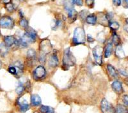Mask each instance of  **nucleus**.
<instances>
[{
  "instance_id": "obj_29",
  "label": "nucleus",
  "mask_w": 128,
  "mask_h": 113,
  "mask_svg": "<svg viewBox=\"0 0 128 113\" xmlns=\"http://www.w3.org/2000/svg\"><path fill=\"white\" fill-rule=\"evenodd\" d=\"M24 89L25 87H24V85H22V84H19V85L17 87V88H16V93L18 94H19V95H20V94H21L22 92H23Z\"/></svg>"
},
{
  "instance_id": "obj_28",
  "label": "nucleus",
  "mask_w": 128,
  "mask_h": 113,
  "mask_svg": "<svg viewBox=\"0 0 128 113\" xmlns=\"http://www.w3.org/2000/svg\"><path fill=\"white\" fill-rule=\"evenodd\" d=\"M5 8L6 9L7 11H8V12H12L14 10L16 9L15 3H12L5 5Z\"/></svg>"
},
{
  "instance_id": "obj_25",
  "label": "nucleus",
  "mask_w": 128,
  "mask_h": 113,
  "mask_svg": "<svg viewBox=\"0 0 128 113\" xmlns=\"http://www.w3.org/2000/svg\"><path fill=\"white\" fill-rule=\"evenodd\" d=\"M108 25H109L110 28L112 30L115 31L117 30L119 28V24L116 21H110L109 23H108Z\"/></svg>"
},
{
  "instance_id": "obj_40",
  "label": "nucleus",
  "mask_w": 128,
  "mask_h": 113,
  "mask_svg": "<svg viewBox=\"0 0 128 113\" xmlns=\"http://www.w3.org/2000/svg\"><path fill=\"white\" fill-rule=\"evenodd\" d=\"M125 82H126V84L127 85H128V79H126V80H125Z\"/></svg>"
},
{
  "instance_id": "obj_44",
  "label": "nucleus",
  "mask_w": 128,
  "mask_h": 113,
  "mask_svg": "<svg viewBox=\"0 0 128 113\" xmlns=\"http://www.w3.org/2000/svg\"><path fill=\"white\" fill-rule=\"evenodd\" d=\"M35 113H36V112H35Z\"/></svg>"
},
{
  "instance_id": "obj_24",
  "label": "nucleus",
  "mask_w": 128,
  "mask_h": 113,
  "mask_svg": "<svg viewBox=\"0 0 128 113\" xmlns=\"http://www.w3.org/2000/svg\"><path fill=\"white\" fill-rule=\"evenodd\" d=\"M112 41H113V43L116 46L120 45V38L119 36L115 32H114L113 34V35H112Z\"/></svg>"
},
{
  "instance_id": "obj_27",
  "label": "nucleus",
  "mask_w": 128,
  "mask_h": 113,
  "mask_svg": "<svg viewBox=\"0 0 128 113\" xmlns=\"http://www.w3.org/2000/svg\"><path fill=\"white\" fill-rule=\"evenodd\" d=\"M19 25H20V27H22V28H23L25 30H26L27 28H28V27H29L28 21L24 18H21L20 22H19Z\"/></svg>"
},
{
  "instance_id": "obj_2",
  "label": "nucleus",
  "mask_w": 128,
  "mask_h": 113,
  "mask_svg": "<svg viewBox=\"0 0 128 113\" xmlns=\"http://www.w3.org/2000/svg\"><path fill=\"white\" fill-rule=\"evenodd\" d=\"M52 45L50 41L48 40H43L40 44V60L41 62H43L45 61L46 55L50 53L52 50Z\"/></svg>"
},
{
  "instance_id": "obj_15",
  "label": "nucleus",
  "mask_w": 128,
  "mask_h": 113,
  "mask_svg": "<svg viewBox=\"0 0 128 113\" xmlns=\"http://www.w3.org/2000/svg\"><path fill=\"white\" fill-rule=\"evenodd\" d=\"M40 97L38 95V94H33L31 96V103H32V105L34 106H38L41 103Z\"/></svg>"
},
{
  "instance_id": "obj_20",
  "label": "nucleus",
  "mask_w": 128,
  "mask_h": 113,
  "mask_svg": "<svg viewBox=\"0 0 128 113\" xmlns=\"http://www.w3.org/2000/svg\"><path fill=\"white\" fill-rule=\"evenodd\" d=\"M27 58L30 61H35L36 59V52L34 49H30L27 52Z\"/></svg>"
},
{
  "instance_id": "obj_10",
  "label": "nucleus",
  "mask_w": 128,
  "mask_h": 113,
  "mask_svg": "<svg viewBox=\"0 0 128 113\" xmlns=\"http://www.w3.org/2000/svg\"><path fill=\"white\" fill-rule=\"evenodd\" d=\"M46 74V71L45 68L43 66H38L34 70L33 75H34V77L35 80H40L44 78Z\"/></svg>"
},
{
  "instance_id": "obj_3",
  "label": "nucleus",
  "mask_w": 128,
  "mask_h": 113,
  "mask_svg": "<svg viewBox=\"0 0 128 113\" xmlns=\"http://www.w3.org/2000/svg\"><path fill=\"white\" fill-rule=\"evenodd\" d=\"M62 62L63 67L67 68V69L70 66H74L76 64V59L69 48H67L64 51Z\"/></svg>"
},
{
  "instance_id": "obj_1",
  "label": "nucleus",
  "mask_w": 128,
  "mask_h": 113,
  "mask_svg": "<svg viewBox=\"0 0 128 113\" xmlns=\"http://www.w3.org/2000/svg\"><path fill=\"white\" fill-rule=\"evenodd\" d=\"M26 31V32L20 37L18 41V44L24 48L27 47L30 44L34 43L36 39V36L35 31L30 27H28V28H27Z\"/></svg>"
},
{
  "instance_id": "obj_12",
  "label": "nucleus",
  "mask_w": 128,
  "mask_h": 113,
  "mask_svg": "<svg viewBox=\"0 0 128 113\" xmlns=\"http://www.w3.org/2000/svg\"><path fill=\"white\" fill-rule=\"evenodd\" d=\"M112 87L114 91L118 94H121L123 92V87H122V83L118 80L114 81L112 84Z\"/></svg>"
},
{
  "instance_id": "obj_6",
  "label": "nucleus",
  "mask_w": 128,
  "mask_h": 113,
  "mask_svg": "<svg viewBox=\"0 0 128 113\" xmlns=\"http://www.w3.org/2000/svg\"><path fill=\"white\" fill-rule=\"evenodd\" d=\"M8 72L12 75L19 76L22 74L23 66L20 62H16L13 66H10L8 68Z\"/></svg>"
},
{
  "instance_id": "obj_43",
  "label": "nucleus",
  "mask_w": 128,
  "mask_h": 113,
  "mask_svg": "<svg viewBox=\"0 0 128 113\" xmlns=\"http://www.w3.org/2000/svg\"><path fill=\"white\" fill-rule=\"evenodd\" d=\"M0 15H1V14H0Z\"/></svg>"
},
{
  "instance_id": "obj_17",
  "label": "nucleus",
  "mask_w": 128,
  "mask_h": 113,
  "mask_svg": "<svg viewBox=\"0 0 128 113\" xmlns=\"http://www.w3.org/2000/svg\"><path fill=\"white\" fill-rule=\"evenodd\" d=\"M98 20L100 25H103V26H107L109 23L110 21L108 18V16H106L105 14H102L99 16L98 18Z\"/></svg>"
},
{
  "instance_id": "obj_42",
  "label": "nucleus",
  "mask_w": 128,
  "mask_h": 113,
  "mask_svg": "<svg viewBox=\"0 0 128 113\" xmlns=\"http://www.w3.org/2000/svg\"><path fill=\"white\" fill-rule=\"evenodd\" d=\"M1 67H2V62L0 60V68H1Z\"/></svg>"
},
{
  "instance_id": "obj_37",
  "label": "nucleus",
  "mask_w": 128,
  "mask_h": 113,
  "mask_svg": "<svg viewBox=\"0 0 128 113\" xmlns=\"http://www.w3.org/2000/svg\"><path fill=\"white\" fill-rule=\"evenodd\" d=\"M93 41L94 39L92 38L90 35H88V41L89 43H90V42H93Z\"/></svg>"
},
{
  "instance_id": "obj_9",
  "label": "nucleus",
  "mask_w": 128,
  "mask_h": 113,
  "mask_svg": "<svg viewBox=\"0 0 128 113\" xmlns=\"http://www.w3.org/2000/svg\"><path fill=\"white\" fill-rule=\"evenodd\" d=\"M100 107L102 113H115V109L114 106L105 98L102 99L101 101Z\"/></svg>"
},
{
  "instance_id": "obj_5",
  "label": "nucleus",
  "mask_w": 128,
  "mask_h": 113,
  "mask_svg": "<svg viewBox=\"0 0 128 113\" xmlns=\"http://www.w3.org/2000/svg\"><path fill=\"white\" fill-rule=\"evenodd\" d=\"M64 7H65V9L67 11L68 18H69L70 21H71L70 23L75 21L76 18H77L78 13L76 12V10L73 7L72 4L70 0L69 2H67L64 4Z\"/></svg>"
},
{
  "instance_id": "obj_16",
  "label": "nucleus",
  "mask_w": 128,
  "mask_h": 113,
  "mask_svg": "<svg viewBox=\"0 0 128 113\" xmlns=\"http://www.w3.org/2000/svg\"><path fill=\"white\" fill-rule=\"evenodd\" d=\"M107 69H108V73H109L110 75L113 78H118V72H117V71L115 69V68H114V66H112V65L110 64H108L107 65Z\"/></svg>"
},
{
  "instance_id": "obj_39",
  "label": "nucleus",
  "mask_w": 128,
  "mask_h": 113,
  "mask_svg": "<svg viewBox=\"0 0 128 113\" xmlns=\"http://www.w3.org/2000/svg\"><path fill=\"white\" fill-rule=\"evenodd\" d=\"M124 29L126 31V32H128V24H126V25L125 26H124Z\"/></svg>"
},
{
  "instance_id": "obj_18",
  "label": "nucleus",
  "mask_w": 128,
  "mask_h": 113,
  "mask_svg": "<svg viewBox=\"0 0 128 113\" xmlns=\"http://www.w3.org/2000/svg\"><path fill=\"white\" fill-rule=\"evenodd\" d=\"M115 55L117 57L120 58V59H122L125 57V53H124V50L120 45L116 46V50H115Z\"/></svg>"
},
{
  "instance_id": "obj_32",
  "label": "nucleus",
  "mask_w": 128,
  "mask_h": 113,
  "mask_svg": "<svg viewBox=\"0 0 128 113\" xmlns=\"http://www.w3.org/2000/svg\"><path fill=\"white\" fill-rule=\"evenodd\" d=\"M85 4L88 7H93L94 5V0H85Z\"/></svg>"
},
{
  "instance_id": "obj_31",
  "label": "nucleus",
  "mask_w": 128,
  "mask_h": 113,
  "mask_svg": "<svg viewBox=\"0 0 128 113\" xmlns=\"http://www.w3.org/2000/svg\"><path fill=\"white\" fill-rule=\"evenodd\" d=\"M60 23H61V21L60 19H56V20L54 21V26L52 27V29H56L57 28L59 27V26L60 25Z\"/></svg>"
},
{
  "instance_id": "obj_35",
  "label": "nucleus",
  "mask_w": 128,
  "mask_h": 113,
  "mask_svg": "<svg viewBox=\"0 0 128 113\" xmlns=\"http://www.w3.org/2000/svg\"><path fill=\"white\" fill-rule=\"evenodd\" d=\"M113 3L115 6H120L122 3V0H113Z\"/></svg>"
},
{
  "instance_id": "obj_38",
  "label": "nucleus",
  "mask_w": 128,
  "mask_h": 113,
  "mask_svg": "<svg viewBox=\"0 0 128 113\" xmlns=\"http://www.w3.org/2000/svg\"><path fill=\"white\" fill-rule=\"evenodd\" d=\"M124 3H125V7L128 8V0H124Z\"/></svg>"
},
{
  "instance_id": "obj_14",
  "label": "nucleus",
  "mask_w": 128,
  "mask_h": 113,
  "mask_svg": "<svg viewBox=\"0 0 128 113\" xmlns=\"http://www.w3.org/2000/svg\"><path fill=\"white\" fill-rule=\"evenodd\" d=\"M58 64V59L57 57L56 51H54V52L52 53L49 60V66H51V68H56Z\"/></svg>"
},
{
  "instance_id": "obj_8",
  "label": "nucleus",
  "mask_w": 128,
  "mask_h": 113,
  "mask_svg": "<svg viewBox=\"0 0 128 113\" xmlns=\"http://www.w3.org/2000/svg\"><path fill=\"white\" fill-rule=\"evenodd\" d=\"M93 56L96 63L99 65H102V57L103 53V49L100 46H96L93 49Z\"/></svg>"
},
{
  "instance_id": "obj_4",
  "label": "nucleus",
  "mask_w": 128,
  "mask_h": 113,
  "mask_svg": "<svg viewBox=\"0 0 128 113\" xmlns=\"http://www.w3.org/2000/svg\"><path fill=\"white\" fill-rule=\"evenodd\" d=\"M72 41L75 45L84 44L85 42V32L83 28L78 27L74 30Z\"/></svg>"
},
{
  "instance_id": "obj_7",
  "label": "nucleus",
  "mask_w": 128,
  "mask_h": 113,
  "mask_svg": "<svg viewBox=\"0 0 128 113\" xmlns=\"http://www.w3.org/2000/svg\"><path fill=\"white\" fill-rule=\"evenodd\" d=\"M0 27L3 28L12 29L14 27V21L10 17L3 16L0 19Z\"/></svg>"
},
{
  "instance_id": "obj_22",
  "label": "nucleus",
  "mask_w": 128,
  "mask_h": 113,
  "mask_svg": "<svg viewBox=\"0 0 128 113\" xmlns=\"http://www.w3.org/2000/svg\"><path fill=\"white\" fill-rule=\"evenodd\" d=\"M40 110L42 113H54V109L50 106L42 105L40 107Z\"/></svg>"
},
{
  "instance_id": "obj_26",
  "label": "nucleus",
  "mask_w": 128,
  "mask_h": 113,
  "mask_svg": "<svg viewBox=\"0 0 128 113\" xmlns=\"http://www.w3.org/2000/svg\"><path fill=\"white\" fill-rule=\"evenodd\" d=\"M8 53V47L4 43H1L0 44V54L4 56Z\"/></svg>"
},
{
  "instance_id": "obj_34",
  "label": "nucleus",
  "mask_w": 128,
  "mask_h": 113,
  "mask_svg": "<svg viewBox=\"0 0 128 113\" xmlns=\"http://www.w3.org/2000/svg\"><path fill=\"white\" fill-rule=\"evenodd\" d=\"M122 101L124 104L128 107V95H124L122 98Z\"/></svg>"
},
{
  "instance_id": "obj_33",
  "label": "nucleus",
  "mask_w": 128,
  "mask_h": 113,
  "mask_svg": "<svg viewBox=\"0 0 128 113\" xmlns=\"http://www.w3.org/2000/svg\"><path fill=\"white\" fill-rule=\"evenodd\" d=\"M118 72L122 75H123L125 77H127L128 78V71L125 70V69H118Z\"/></svg>"
},
{
  "instance_id": "obj_41",
  "label": "nucleus",
  "mask_w": 128,
  "mask_h": 113,
  "mask_svg": "<svg viewBox=\"0 0 128 113\" xmlns=\"http://www.w3.org/2000/svg\"><path fill=\"white\" fill-rule=\"evenodd\" d=\"M126 24L128 25V18H127V19H126Z\"/></svg>"
},
{
  "instance_id": "obj_19",
  "label": "nucleus",
  "mask_w": 128,
  "mask_h": 113,
  "mask_svg": "<svg viewBox=\"0 0 128 113\" xmlns=\"http://www.w3.org/2000/svg\"><path fill=\"white\" fill-rule=\"evenodd\" d=\"M112 52H113V45H112V43H110L106 45V48H105V50H104L105 57L108 58L109 57H110Z\"/></svg>"
},
{
  "instance_id": "obj_11",
  "label": "nucleus",
  "mask_w": 128,
  "mask_h": 113,
  "mask_svg": "<svg viewBox=\"0 0 128 113\" xmlns=\"http://www.w3.org/2000/svg\"><path fill=\"white\" fill-rule=\"evenodd\" d=\"M4 44L8 47H11L16 44H18V41L12 35H7L4 37Z\"/></svg>"
},
{
  "instance_id": "obj_36",
  "label": "nucleus",
  "mask_w": 128,
  "mask_h": 113,
  "mask_svg": "<svg viewBox=\"0 0 128 113\" xmlns=\"http://www.w3.org/2000/svg\"><path fill=\"white\" fill-rule=\"evenodd\" d=\"M12 2V0H1V2L4 5H6V4H8V3H11Z\"/></svg>"
},
{
  "instance_id": "obj_13",
  "label": "nucleus",
  "mask_w": 128,
  "mask_h": 113,
  "mask_svg": "<svg viewBox=\"0 0 128 113\" xmlns=\"http://www.w3.org/2000/svg\"><path fill=\"white\" fill-rule=\"evenodd\" d=\"M18 104L20 106V110L21 112H25L29 109L30 105L28 104V101H26L25 99H22L20 98L18 100Z\"/></svg>"
},
{
  "instance_id": "obj_30",
  "label": "nucleus",
  "mask_w": 128,
  "mask_h": 113,
  "mask_svg": "<svg viewBox=\"0 0 128 113\" xmlns=\"http://www.w3.org/2000/svg\"><path fill=\"white\" fill-rule=\"evenodd\" d=\"M72 4L76 5L78 6H82L83 4V0H70Z\"/></svg>"
},
{
  "instance_id": "obj_23",
  "label": "nucleus",
  "mask_w": 128,
  "mask_h": 113,
  "mask_svg": "<svg viewBox=\"0 0 128 113\" xmlns=\"http://www.w3.org/2000/svg\"><path fill=\"white\" fill-rule=\"evenodd\" d=\"M116 112L117 113H128V109L126 106L122 105H118L116 107Z\"/></svg>"
},
{
  "instance_id": "obj_21",
  "label": "nucleus",
  "mask_w": 128,
  "mask_h": 113,
  "mask_svg": "<svg viewBox=\"0 0 128 113\" xmlns=\"http://www.w3.org/2000/svg\"><path fill=\"white\" fill-rule=\"evenodd\" d=\"M97 21H98V18L94 14L88 15L86 18V23L90 25H95L97 23Z\"/></svg>"
}]
</instances>
